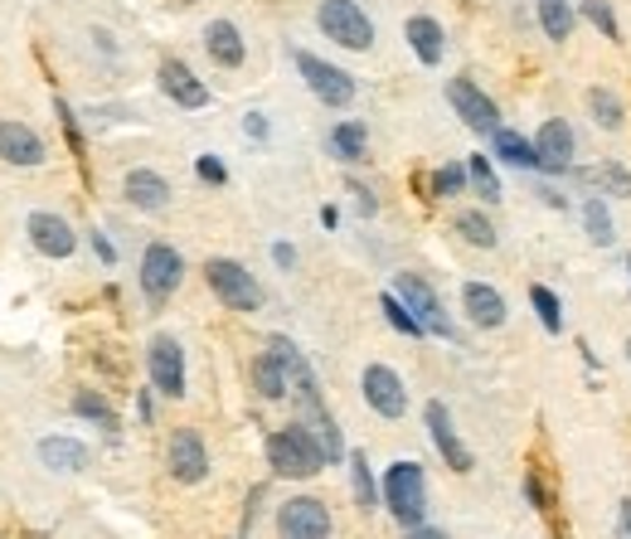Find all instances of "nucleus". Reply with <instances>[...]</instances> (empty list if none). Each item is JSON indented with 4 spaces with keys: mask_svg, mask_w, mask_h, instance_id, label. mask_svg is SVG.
Listing matches in <instances>:
<instances>
[{
    "mask_svg": "<svg viewBox=\"0 0 631 539\" xmlns=\"http://www.w3.org/2000/svg\"><path fill=\"white\" fill-rule=\"evenodd\" d=\"M204 49H210V59L219 68L243 64V35H238V25H229V20H210L204 25Z\"/></svg>",
    "mask_w": 631,
    "mask_h": 539,
    "instance_id": "19",
    "label": "nucleus"
},
{
    "mask_svg": "<svg viewBox=\"0 0 631 539\" xmlns=\"http://www.w3.org/2000/svg\"><path fill=\"white\" fill-rule=\"evenodd\" d=\"M277 535L282 539H330V511L316 496H292L277 511Z\"/></svg>",
    "mask_w": 631,
    "mask_h": 539,
    "instance_id": "6",
    "label": "nucleus"
},
{
    "mask_svg": "<svg viewBox=\"0 0 631 539\" xmlns=\"http://www.w3.org/2000/svg\"><path fill=\"white\" fill-rule=\"evenodd\" d=\"M403 35H408L413 54H418L428 68H432V64H442V25H438V20H432V15H413Z\"/></svg>",
    "mask_w": 631,
    "mask_h": 539,
    "instance_id": "21",
    "label": "nucleus"
},
{
    "mask_svg": "<svg viewBox=\"0 0 631 539\" xmlns=\"http://www.w3.org/2000/svg\"><path fill=\"white\" fill-rule=\"evenodd\" d=\"M467 175H471V185H476V195H481V200H501V180H495V171H491V161H485V155H471L467 161Z\"/></svg>",
    "mask_w": 631,
    "mask_h": 539,
    "instance_id": "32",
    "label": "nucleus"
},
{
    "mask_svg": "<svg viewBox=\"0 0 631 539\" xmlns=\"http://www.w3.org/2000/svg\"><path fill=\"white\" fill-rule=\"evenodd\" d=\"M617 539H631V501H622V515H617Z\"/></svg>",
    "mask_w": 631,
    "mask_h": 539,
    "instance_id": "42",
    "label": "nucleus"
},
{
    "mask_svg": "<svg viewBox=\"0 0 631 539\" xmlns=\"http://www.w3.org/2000/svg\"><path fill=\"white\" fill-rule=\"evenodd\" d=\"M534 151H540V171L564 175L568 165H573V131H568V122L564 117L544 122L540 137H534Z\"/></svg>",
    "mask_w": 631,
    "mask_h": 539,
    "instance_id": "14",
    "label": "nucleus"
},
{
    "mask_svg": "<svg viewBox=\"0 0 631 539\" xmlns=\"http://www.w3.org/2000/svg\"><path fill=\"white\" fill-rule=\"evenodd\" d=\"M365 147H369L365 122H340V127L330 131V151H336L340 161H365Z\"/></svg>",
    "mask_w": 631,
    "mask_h": 539,
    "instance_id": "26",
    "label": "nucleus"
},
{
    "mask_svg": "<svg viewBox=\"0 0 631 539\" xmlns=\"http://www.w3.org/2000/svg\"><path fill=\"white\" fill-rule=\"evenodd\" d=\"M394 297H399V302L413 311V316L422 321V326L432 330V336H447V340H452V321L442 316V302H438V292H432V287L422 283L418 273H399V277H394Z\"/></svg>",
    "mask_w": 631,
    "mask_h": 539,
    "instance_id": "7",
    "label": "nucleus"
},
{
    "mask_svg": "<svg viewBox=\"0 0 631 539\" xmlns=\"http://www.w3.org/2000/svg\"><path fill=\"white\" fill-rule=\"evenodd\" d=\"M25 234H29V243H35L45 258H68L78 248V234L68 229V220H59V214H49V210L29 214Z\"/></svg>",
    "mask_w": 631,
    "mask_h": 539,
    "instance_id": "13",
    "label": "nucleus"
},
{
    "mask_svg": "<svg viewBox=\"0 0 631 539\" xmlns=\"http://www.w3.org/2000/svg\"><path fill=\"white\" fill-rule=\"evenodd\" d=\"M491 147H495V155H501V161L520 165V171H540V151H534V141H525L520 131L495 127L491 131Z\"/></svg>",
    "mask_w": 631,
    "mask_h": 539,
    "instance_id": "23",
    "label": "nucleus"
},
{
    "mask_svg": "<svg viewBox=\"0 0 631 539\" xmlns=\"http://www.w3.org/2000/svg\"><path fill=\"white\" fill-rule=\"evenodd\" d=\"M540 25H544V35H550L554 45H564V39L573 35L578 15H573V5H568V0H540Z\"/></svg>",
    "mask_w": 631,
    "mask_h": 539,
    "instance_id": "25",
    "label": "nucleus"
},
{
    "mask_svg": "<svg viewBox=\"0 0 631 539\" xmlns=\"http://www.w3.org/2000/svg\"><path fill=\"white\" fill-rule=\"evenodd\" d=\"M379 306H384L389 326H394V330H403V336H413V340H418V336H428V326H422V321H418V316H413V311H408V306H403V302H399V297H394V292H384V297H379Z\"/></svg>",
    "mask_w": 631,
    "mask_h": 539,
    "instance_id": "31",
    "label": "nucleus"
},
{
    "mask_svg": "<svg viewBox=\"0 0 631 539\" xmlns=\"http://www.w3.org/2000/svg\"><path fill=\"white\" fill-rule=\"evenodd\" d=\"M74 413H78V418H88V423H98V428L117 433V413H112V409H108V399H102V393L83 389V393H78V399H74Z\"/></svg>",
    "mask_w": 631,
    "mask_h": 539,
    "instance_id": "29",
    "label": "nucleus"
},
{
    "mask_svg": "<svg viewBox=\"0 0 631 539\" xmlns=\"http://www.w3.org/2000/svg\"><path fill=\"white\" fill-rule=\"evenodd\" d=\"M0 161H10V165H45V141L35 137V131L25 127V122H0Z\"/></svg>",
    "mask_w": 631,
    "mask_h": 539,
    "instance_id": "16",
    "label": "nucleus"
},
{
    "mask_svg": "<svg viewBox=\"0 0 631 539\" xmlns=\"http://www.w3.org/2000/svg\"><path fill=\"white\" fill-rule=\"evenodd\" d=\"M583 15L597 25V35L617 39V20H613V10H607V0H583Z\"/></svg>",
    "mask_w": 631,
    "mask_h": 539,
    "instance_id": "37",
    "label": "nucleus"
},
{
    "mask_svg": "<svg viewBox=\"0 0 631 539\" xmlns=\"http://www.w3.org/2000/svg\"><path fill=\"white\" fill-rule=\"evenodd\" d=\"M462 311H467L471 326H481V330L505 326V297L495 292L491 283H467V287H462Z\"/></svg>",
    "mask_w": 631,
    "mask_h": 539,
    "instance_id": "17",
    "label": "nucleus"
},
{
    "mask_svg": "<svg viewBox=\"0 0 631 539\" xmlns=\"http://www.w3.org/2000/svg\"><path fill=\"white\" fill-rule=\"evenodd\" d=\"M122 190H127V200L147 214H161L165 204H171V185H165V175H156V171H131Z\"/></svg>",
    "mask_w": 631,
    "mask_h": 539,
    "instance_id": "20",
    "label": "nucleus"
},
{
    "mask_svg": "<svg viewBox=\"0 0 631 539\" xmlns=\"http://www.w3.org/2000/svg\"><path fill=\"white\" fill-rule=\"evenodd\" d=\"M273 263L277 267H292L296 263V248L292 243H273Z\"/></svg>",
    "mask_w": 631,
    "mask_h": 539,
    "instance_id": "41",
    "label": "nucleus"
},
{
    "mask_svg": "<svg viewBox=\"0 0 631 539\" xmlns=\"http://www.w3.org/2000/svg\"><path fill=\"white\" fill-rule=\"evenodd\" d=\"M530 302L534 311H540V321H544V330H564V306H558V297L550 292V287H530Z\"/></svg>",
    "mask_w": 631,
    "mask_h": 539,
    "instance_id": "34",
    "label": "nucleus"
},
{
    "mask_svg": "<svg viewBox=\"0 0 631 539\" xmlns=\"http://www.w3.org/2000/svg\"><path fill=\"white\" fill-rule=\"evenodd\" d=\"M408 539H447L442 530H428V525H418V530H408Z\"/></svg>",
    "mask_w": 631,
    "mask_h": 539,
    "instance_id": "44",
    "label": "nucleus"
},
{
    "mask_svg": "<svg viewBox=\"0 0 631 539\" xmlns=\"http://www.w3.org/2000/svg\"><path fill=\"white\" fill-rule=\"evenodd\" d=\"M243 127H248V137H267V122H263V117H257V112H253V117H248V122H243Z\"/></svg>",
    "mask_w": 631,
    "mask_h": 539,
    "instance_id": "43",
    "label": "nucleus"
},
{
    "mask_svg": "<svg viewBox=\"0 0 631 539\" xmlns=\"http://www.w3.org/2000/svg\"><path fill=\"white\" fill-rule=\"evenodd\" d=\"M457 229H462V238H467V243H476V248H495V229H491V220H485V214H476V210L457 214Z\"/></svg>",
    "mask_w": 631,
    "mask_h": 539,
    "instance_id": "33",
    "label": "nucleus"
},
{
    "mask_svg": "<svg viewBox=\"0 0 631 539\" xmlns=\"http://www.w3.org/2000/svg\"><path fill=\"white\" fill-rule=\"evenodd\" d=\"M253 385L263 399H287V393H292V375H287V365L267 350V355L253 360Z\"/></svg>",
    "mask_w": 631,
    "mask_h": 539,
    "instance_id": "24",
    "label": "nucleus"
},
{
    "mask_svg": "<svg viewBox=\"0 0 631 539\" xmlns=\"http://www.w3.org/2000/svg\"><path fill=\"white\" fill-rule=\"evenodd\" d=\"M161 88H165V98L180 102V108H204V102H210V88H204L180 59H165L161 64Z\"/></svg>",
    "mask_w": 631,
    "mask_h": 539,
    "instance_id": "18",
    "label": "nucleus"
},
{
    "mask_svg": "<svg viewBox=\"0 0 631 539\" xmlns=\"http://www.w3.org/2000/svg\"><path fill=\"white\" fill-rule=\"evenodd\" d=\"M350 481H355L359 511H375V505H379V491H375V472H369V457H365V452H350Z\"/></svg>",
    "mask_w": 631,
    "mask_h": 539,
    "instance_id": "28",
    "label": "nucleus"
},
{
    "mask_svg": "<svg viewBox=\"0 0 631 539\" xmlns=\"http://www.w3.org/2000/svg\"><path fill=\"white\" fill-rule=\"evenodd\" d=\"M92 253H98L102 263H117V248L108 243V234H92Z\"/></svg>",
    "mask_w": 631,
    "mask_h": 539,
    "instance_id": "40",
    "label": "nucleus"
},
{
    "mask_svg": "<svg viewBox=\"0 0 631 539\" xmlns=\"http://www.w3.org/2000/svg\"><path fill=\"white\" fill-rule=\"evenodd\" d=\"M447 102L457 108V117L467 122L471 131H485V137H491V131L501 127V112H495V102L485 98V92L476 88L471 78H452L447 83Z\"/></svg>",
    "mask_w": 631,
    "mask_h": 539,
    "instance_id": "11",
    "label": "nucleus"
},
{
    "mask_svg": "<svg viewBox=\"0 0 631 539\" xmlns=\"http://www.w3.org/2000/svg\"><path fill=\"white\" fill-rule=\"evenodd\" d=\"M428 433H432V442H438L442 462H447L452 472H471V452L462 448L457 428H452V413H447V403H438V399L428 403Z\"/></svg>",
    "mask_w": 631,
    "mask_h": 539,
    "instance_id": "15",
    "label": "nucleus"
},
{
    "mask_svg": "<svg viewBox=\"0 0 631 539\" xmlns=\"http://www.w3.org/2000/svg\"><path fill=\"white\" fill-rule=\"evenodd\" d=\"M471 175L462 171V165H442L438 175H432V195H438V200H452V195H462V185H467Z\"/></svg>",
    "mask_w": 631,
    "mask_h": 539,
    "instance_id": "36",
    "label": "nucleus"
},
{
    "mask_svg": "<svg viewBox=\"0 0 631 539\" xmlns=\"http://www.w3.org/2000/svg\"><path fill=\"white\" fill-rule=\"evenodd\" d=\"M597 180H603L617 200H631V171L622 161H603V165H597Z\"/></svg>",
    "mask_w": 631,
    "mask_h": 539,
    "instance_id": "35",
    "label": "nucleus"
},
{
    "mask_svg": "<svg viewBox=\"0 0 631 539\" xmlns=\"http://www.w3.org/2000/svg\"><path fill=\"white\" fill-rule=\"evenodd\" d=\"M627 360H631V340H627Z\"/></svg>",
    "mask_w": 631,
    "mask_h": 539,
    "instance_id": "45",
    "label": "nucleus"
},
{
    "mask_svg": "<svg viewBox=\"0 0 631 539\" xmlns=\"http://www.w3.org/2000/svg\"><path fill=\"white\" fill-rule=\"evenodd\" d=\"M267 462H273L277 476H292V481H306L326 466V452H320L316 433L306 423H292V428H277L267 438Z\"/></svg>",
    "mask_w": 631,
    "mask_h": 539,
    "instance_id": "1",
    "label": "nucleus"
},
{
    "mask_svg": "<svg viewBox=\"0 0 631 539\" xmlns=\"http://www.w3.org/2000/svg\"><path fill=\"white\" fill-rule=\"evenodd\" d=\"M359 389H365V403L379 418H403V413H408V389H403V379L389 365H369L365 379H359Z\"/></svg>",
    "mask_w": 631,
    "mask_h": 539,
    "instance_id": "10",
    "label": "nucleus"
},
{
    "mask_svg": "<svg viewBox=\"0 0 631 539\" xmlns=\"http://www.w3.org/2000/svg\"><path fill=\"white\" fill-rule=\"evenodd\" d=\"M165 462H171L175 481H185V486H194V481L210 476V452H204V442H200V433H194V428H175L171 433V452H165Z\"/></svg>",
    "mask_w": 631,
    "mask_h": 539,
    "instance_id": "12",
    "label": "nucleus"
},
{
    "mask_svg": "<svg viewBox=\"0 0 631 539\" xmlns=\"http://www.w3.org/2000/svg\"><path fill=\"white\" fill-rule=\"evenodd\" d=\"M316 25H320V35L336 39L340 49H369L375 45V25H369V15L355 5V0H320Z\"/></svg>",
    "mask_w": 631,
    "mask_h": 539,
    "instance_id": "3",
    "label": "nucleus"
},
{
    "mask_svg": "<svg viewBox=\"0 0 631 539\" xmlns=\"http://www.w3.org/2000/svg\"><path fill=\"white\" fill-rule=\"evenodd\" d=\"M204 277H210L214 297H219L229 311H257L263 306V287H257L253 273H248L243 263H234V258H210V263H204Z\"/></svg>",
    "mask_w": 631,
    "mask_h": 539,
    "instance_id": "4",
    "label": "nucleus"
},
{
    "mask_svg": "<svg viewBox=\"0 0 631 539\" xmlns=\"http://www.w3.org/2000/svg\"><path fill=\"white\" fill-rule=\"evenodd\" d=\"M180 277H185V263L171 243H151L147 253H141V292H147L151 302H165V297L180 287Z\"/></svg>",
    "mask_w": 631,
    "mask_h": 539,
    "instance_id": "8",
    "label": "nucleus"
},
{
    "mask_svg": "<svg viewBox=\"0 0 631 539\" xmlns=\"http://www.w3.org/2000/svg\"><path fill=\"white\" fill-rule=\"evenodd\" d=\"M525 501H530L534 511H550V496H544L540 476H525Z\"/></svg>",
    "mask_w": 631,
    "mask_h": 539,
    "instance_id": "39",
    "label": "nucleus"
},
{
    "mask_svg": "<svg viewBox=\"0 0 631 539\" xmlns=\"http://www.w3.org/2000/svg\"><path fill=\"white\" fill-rule=\"evenodd\" d=\"M39 462H45L49 472H83V466H88V448H83L78 438H45L39 442Z\"/></svg>",
    "mask_w": 631,
    "mask_h": 539,
    "instance_id": "22",
    "label": "nucleus"
},
{
    "mask_svg": "<svg viewBox=\"0 0 631 539\" xmlns=\"http://www.w3.org/2000/svg\"><path fill=\"white\" fill-rule=\"evenodd\" d=\"M147 369H151V385H156L165 399H180L185 393V350L175 336H156L147 346Z\"/></svg>",
    "mask_w": 631,
    "mask_h": 539,
    "instance_id": "9",
    "label": "nucleus"
},
{
    "mask_svg": "<svg viewBox=\"0 0 631 539\" xmlns=\"http://www.w3.org/2000/svg\"><path fill=\"white\" fill-rule=\"evenodd\" d=\"M296 68H302L306 88H312L326 108H350V102H355V78H350L345 68L326 64V59H316V54H296Z\"/></svg>",
    "mask_w": 631,
    "mask_h": 539,
    "instance_id": "5",
    "label": "nucleus"
},
{
    "mask_svg": "<svg viewBox=\"0 0 631 539\" xmlns=\"http://www.w3.org/2000/svg\"><path fill=\"white\" fill-rule=\"evenodd\" d=\"M588 112H593V122H597V127H607V131H622V122H627L622 98H613L607 88H593V92H588Z\"/></svg>",
    "mask_w": 631,
    "mask_h": 539,
    "instance_id": "27",
    "label": "nucleus"
},
{
    "mask_svg": "<svg viewBox=\"0 0 631 539\" xmlns=\"http://www.w3.org/2000/svg\"><path fill=\"white\" fill-rule=\"evenodd\" d=\"M194 171H200V180H210V185H224V180H229L224 161H214V155H200V161H194Z\"/></svg>",
    "mask_w": 631,
    "mask_h": 539,
    "instance_id": "38",
    "label": "nucleus"
},
{
    "mask_svg": "<svg viewBox=\"0 0 631 539\" xmlns=\"http://www.w3.org/2000/svg\"><path fill=\"white\" fill-rule=\"evenodd\" d=\"M583 224H588V238H593L597 248H607V243L617 238L613 214H607V204H603V200H588V204H583Z\"/></svg>",
    "mask_w": 631,
    "mask_h": 539,
    "instance_id": "30",
    "label": "nucleus"
},
{
    "mask_svg": "<svg viewBox=\"0 0 631 539\" xmlns=\"http://www.w3.org/2000/svg\"><path fill=\"white\" fill-rule=\"evenodd\" d=\"M384 505L394 511L399 525L418 530L422 511H428V486H422V466L418 462H394L384 472Z\"/></svg>",
    "mask_w": 631,
    "mask_h": 539,
    "instance_id": "2",
    "label": "nucleus"
},
{
    "mask_svg": "<svg viewBox=\"0 0 631 539\" xmlns=\"http://www.w3.org/2000/svg\"><path fill=\"white\" fill-rule=\"evenodd\" d=\"M627 267H631V258H627Z\"/></svg>",
    "mask_w": 631,
    "mask_h": 539,
    "instance_id": "46",
    "label": "nucleus"
}]
</instances>
